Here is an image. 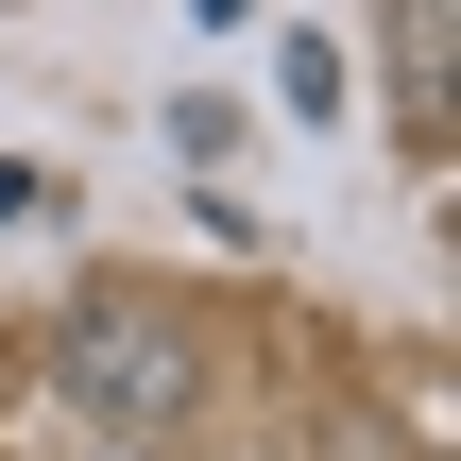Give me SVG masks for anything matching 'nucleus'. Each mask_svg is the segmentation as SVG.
<instances>
[{
  "label": "nucleus",
  "instance_id": "obj_1",
  "mask_svg": "<svg viewBox=\"0 0 461 461\" xmlns=\"http://www.w3.org/2000/svg\"><path fill=\"white\" fill-rule=\"evenodd\" d=\"M51 376H68V411L120 428V445H171V428L205 411V342H188L154 291H86L68 342H51Z\"/></svg>",
  "mask_w": 461,
  "mask_h": 461
},
{
  "label": "nucleus",
  "instance_id": "obj_2",
  "mask_svg": "<svg viewBox=\"0 0 461 461\" xmlns=\"http://www.w3.org/2000/svg\"><path fill=\"white\" fill-rule=\"evenodd\" d=\"M188 17H205V34H222V17H257V0H188Z\"/></svg>",
  "mask_w": 461,
  "mask_h": 461
}]
</instances>
